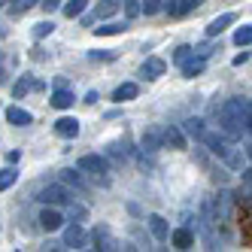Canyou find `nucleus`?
Segmentation results:
<instances>
[{
    "label": "nucleus",
    "mask_w": 252,
    "mask_h": 252,
    "mask_svg": "<svg viewBox=\"0 0 252 252\" xmlns=\"http://www.w3.org/2000/svg\"><path fill=\"white\" fill-rule=\"evenodd\" d=\"M61 183L70 186V189H76V191H88V183L82 179L79 170H61Z\"/></svg>",
    "instance_id": "dca6fc26"
},
{
    "label": "nucleus",
    "mask_w": 252,
    "mask_h": 252,
    "mask_svg": "<svg viewBox=\"0 0 252 252\" xmlns=\"http://www.w3.org/2000/svg\"><path fill=\"white\" fill-rule=\"evenodd\" d=\"M149 231H152V237L158 240V243H164L167 237H170V228H167V219H164V216H158V213H152L149 216Z\"/></svg>",
    "instance_id": "6e6552de"
},
{
    "label": "nucleus",
    "mask_w": 252,
    "mask_h": 252,
    "mask_svg": "<svg viewBox=\"0 0 252 252\" xmlns=\"http://www.w3.org/2000/svg\"><path fill=\"white\" fill-rule=\"evenodd\" d=\"M94 31H97V37H116V33H122V31H125V25H119V22H110V25L94 28Z\"/></svg>",
    "instance_id": "a878e982"
},
{
    "label": "nucleus",
    "mask_w": 252,
    "mask_h": 252,
    "mask_svg": "<svg viewBox=\"0 0 252 252\" xmlns=\"http://www.w3.org/2000/svg\"><path fill=\"white\" fill-rule=\"evenodd\" d=\"M191 55H194V46H179V49L173 52V61H176V64H186Z\"/></svg>",
    "instance_id": "cd10ccee"
},
{
    "label": "nucleus",
    "mask_w": 252,
    "mask_h": 252,
    "mask_svg": "<svg viewBox=\"0 0 252 252\" xmlns=\"http://www.w3.org/2000/svg\"><path fill=\"white\" fill-rule=\"evenodd\" d=\"M37 3H40V0H12V15H22L31 6H37Z\"/></svg>",
    "instance_id": "c85d7f7f"
},
{
    "label": "nucleus",
    "mask_w": 252,
    "mask_h": 252,
    "mask_svg": "<svg viewBox=\"0 0 252 252\" xmlns=\"http://www.w3.org/2000/svg\"><path fill=\"white\" fill-rule=\"evenodd\" d=\"M225 164H228L231 170H243V155L231 149V152H228V158H225Z\"/></svg>",
    "instance_id": "7c9ffc66"
},
{
    "label": "nucleus",
    "mask_w": 252,
    "mask_h": 252,
    "mask_svg": "<svg viewBox=\"0 0 252 252\" xmlns=\"http://www.w3.org/2000/svg\"><path fill=\"white\" fill-rule=\"evenodd\" d=\"M140 143H143V149H146L149 155H155V152L161 149V134H158L155 128H149V131H143V137H140Z\"/></svg>",
    "instance_id": "a211bd4d"
},
{
    "label": "nucleus",
    "mask_w": 252,
    "mask_h": 252,
    "mask_svg": "<svg viewBox=\"0 0 252 252\" xmlns=\"http://www.w3.org/2000/svg\"><path fill=\"white\" fill-rule=\"evenodd\" d=\"M140 9L146 12V15H155V12H161V9H164V0H143V3H140Z\"/></svg>",
    "instance_id": "bb28decb"
},
{
    "label": "nucleus",
    "mask_w": 252,
    "mask_h": 252,
    "mask_svg": "<svg viewBox=\"0 0 252 252\" xmlns=\"http://www.w3.org/2000/svg\"><path fill=\"white\" fill-rule=\"evenodd\" d=\"M97 100H100L97 92H88V94H85V103H97Z\"/></svg>",
    "instance_id": "58836bf2"
},
{
    "label": "nucleus",
    "mask_w": 252,
    "mask_h": 252,
    "mask_svg": "<svg viewBox=\"0 0 252 252\" xmlns=\"http://www.w3.org/2000/svg\"><path fill=\"white\" fill-rule=\"evenodd\" d=\"M161 143L170 146V149H186V131L176 128V125H170V128L161 131Z\"/></svg>",
    "instance_id": "423d86ee"
},
{
    "label": "nucleus",
    "mask_w": 252,
    "mask_h": 252,
    "mask_svg": "<svg viewBox=\"0 0 252 252\" xmlns=\"http://www.w3.org/2000/svg\"><path fill=\"white\" fill-rule=\"evenodd\" d=\"M40 225H43L46 231H58V228L64 225V216H61L58 210H52V207L46 204V210L40 213Z\"/></svg>",
    "instance_id": "9b49d317"
},
{
    "label": "nucleus",
    "mask_w": 252,
    "mask_h": 252,
    "mask_svg": "<svg viewBox=\"0 0 252 252\" xmlns=\"http://www.w3.org/2000/svg\"><path fill=\"white\" fill-rule=\"evenodd\" d=\"M40 6H43L46 12H52V9H58V6H61V0H40Z\"/></svg>",
    "instance_id": "e433bc0d"
},
{
    "label": "nucleus",
    "mask_w": 252,
    "mask_h": 252,
    "mask_svg": "<svg viewBox=\"0 0 252 252\" xmlns=\"http://www.w3.org/2000/svg\"><path fill=\"white\" fill-rule=\"evenodd\" d=\"M140 3H143V0H125V15H128V19H137V15L143 12Z\"/></svg>",
    "instance_id": "473e14b6"
},
{
    "label": "nucleus",
    "mask_w": 252,
    "mask_h": 252,
    "mask_svg": "<svg viewBox=\"0 0 252 252\" xmlns=\"http://www.w3.org/2000/svg\"><path fill=\"white\" fill-rule=\"evenodd\" d=\"M88 61H116V52L113 49H94V52H88Z\"/></svg>",
    "instance_id": "393cba45"
},
{
    "label": "nucleus",
    "mask_w": 252,
    "mask_h": 252,
    "mask_svg": "<svg viewBox=\"0 0 252 252\" xmlns=\"http://www.w3.org/2000/svg\"><path fill=\"white\" fill-rule=\"evenodd\" d=\"M106 152H110L113 158H119V161H125V158H131V149H128V143H125V140H113L110 146H106Z\"/></svg>",
    "instance_id": "412c9836"
},
{
    "label": "nucleus",
    "mask_w": 252,
    "mask_h": 252,
    "mask_svg": "<svg viewBox=\"0 0 252 252\" xmlns=\"http://www.w3.org/2000/svg\"><path fill=\"white\" fill-rule=\"evenodd\" d=\"M73 92H67V88H58L55 94H52V106H55V110H70V106H73Z\"/></svg>",
    "instance_id": "aec40b11"
},
{
    "label": "nucleus",
    "mask_w": 252,
    "mask_h": 252,
    "mask_svg": "<svg viewBox=\"0 0 252 252\" xmlns=\"http://www.w3.org/2000/svg\"><path fill=\"white\" fill-rule=\"evenodd\" d=\"M204 61H207V58H201V55H191L186 64H179V67H183V76H186V79L201 76V73H204Z\"/></svg>",
    "instance_id": "4468645a"
},
{
    "label": "nucleus",
    "mask_w": 252,
    "mask_h": 252,
    "mask_svg": "<svg viewBox=\"0 0 252 252\" xmlns=\"http://www.w3.org/2000/svg\"><path fill=\"white\" fill-rule=\"evenodd\" d=\"M88 219V210L85 207H76V204H70V222H85Z\"/></svg>",
    "instance_id": "72a5a7b5"
},
{
    "label": "nucleus",
    "mask_w": 252,
    "mask_h": 252,
    "mask_svg": "<svg viewBox=\"0 0 252 252\" xmlns=\"http://www.w3.org/2000/svg\"><path fill=\"white\" fill-rule=\"evenodd\" d=\"M216 52V46L213 43H201V46H194V55H201V58H210Z\"/></svg>",
    "instance_id": "c9c22d12"
},
{
    "label": "nucleus",
    "mask_w": 252,
    "mask_h": 252,
    "mask_svg": "<svg viewBox=\"0 0 252 252\" xmlns=\"http://www.w3.org/2000/svg\"><path fill=\"white\" fill-rule=\"evenodd\" d=\"M170 243L176 246V249H191L194 246V234H191V228H176L173 234H170Z\"/></svg>",
    "instance_id": "f8f14e48"
},
{
    "label": "nucleus",
    "mask_w": 252,
    "mask_h": 252,
    "mask_svg": "<svg viewBox=\"0 0 252 252\" xmlns=\"http://www.w3.org/2000/svg\"><path fill=\"white\" fill-rule=\"evenodd\" d=\"M3 3H6V0H0V6H3Z\"/></svg>",
    "instance_id": "c03bdc74"
},
{
    "label": "nucleus",
    "mask_w": 252,
    "mask_h": 252,
    "mask_svg": "<svg viewBox=\"0 0 252 252\" xmlns=\"http://www.w3.org/2000/svg\"><path fill=\"white\" fill-rule=\"evenodd\" d=\"M15 179H19V170H15V167H3V170H0V191L12 189Z\"/></svg>",
    "instance_id": "b1692460"
},
{
    "label": "nucleus",
    "mask_w": 252,
    "mask_h": 252,
    "mask_svg": "<svg viewBox=\"0 0 252 252\" xmlns=\"http://www.w3.org/2000/svg\"><path fill=\"white\" fill-rule=\"evenodd\" d=\"M85 6H88V0H67V3H64V15H67V19H79V15L85 12Z\"/></svg>",
    "instance_id": "4be33fe9"
},
{
    "label": "nucleus",
    "mask_w": 252,
    "mask_h": 252,
    "mask_svg": "<svg viewBox=\"0 0 252 252\" xmlns=\"http://www.w3.org/2000/svg\"><path fill=\"white\" fill-rule=\"evenodd\" d=\"M246 158L252 161V143H249V146H246Z\"/></svg>",
    "instance_id": "a19ab883"
},
{
    "label": "nucleus",
    "mask_w": 252,
    "mask_h": 252,
    "mask_svg": "<svg viewBox=\"0 0 252 252\" xmlns=\"http://www.w3.org/2000/svg\"><path fill=\"white\" fill-rule=\"evenodd\" d=\"M92 240H94V249H100V252H110V249H122V243L113 237L106 228H94V234H92Z\"/></svg>",
    "instance_id": "0eeeda50"
},
{
    "label": "nucleus",
    "mask_w": 252,
    "mask_h": 252,
    "mask_svg": "<svg viewBox=\"0 0 252 252\" xmlns=\"http://www.w3.org/2000/svg\"><path fill=\"white\" fill-rule=\"evenodd\" d=\"M243 183H246V186L252 189V170H243Z\"/></svg>",
    "instance_id": "ea45409f"
},
{
    "label": "nucleus",
    "mask_w": 252,
    "mask_h": 252,
    "mask_svg": "<svg viewBox=\"0 0 252 252\" xmlns=\"http://www.w3.org/2000/svg\"><path fill=\"white\" fill-rule=\"evenodd\" d=\"M55 134H58V137H64V140H73V137H79V122H76L73 116H64V119H58V122H55Z\"/></svg>",
    "instance_id": "1a4fd4ad"
},
{
    "label": "nucleus",
    "mask_w": 252,
    "mask_h": 252,
    "mask_svg": "<svg viewBox=\"0 0 252 252\" xmlns=\"http://www.w3.org/2000/svg\"><path fill=\"white\" fill-rule=\"evenodd\" d=\"M246 61H249V52H240V55L234 58V67H240V64H246Z\"/></svg>",
    "instance_id": "4c0bfd02"
},
{
    "label": "nucleus",
    "mask_w": 252,
    "mask_h": 252,
    "mask_svg": "<svg viewBox=\"0 0 252 252\" xmlns=\"http://www.w3.org/2000/svg\"><path fill=\"white\" fill-rule=\"evenodd\" d=\"M201 143H204V146L216 155V158H228V152L234 149L231 146V137L225 134V131H204V137H201Z\"/></svg>",
    "instance_id": "20e7f679"
},
{
    "label": "nucleus",
    "mask_w": 252,
    "mask_h": 252,
    "mask_svg": "<svg viewBox=\"0 0 252 252\" xmlns=\"http://www.w3.org/2000/svg\"><path fill=\"white\" fill-rule=\"evenodd\" d=\"M6 119H9V125H15V128H25V125L33 122V116H31L28 110H22V106H9V110H6Z\"/></svg>",
    "instance_id": "2eb2a0df"
},
{
    "label": "nucleus",
    "mask_w": 252,
    "mask_h": 252,
    "mask_svg": "<svg viewBox=\"0 0 252 252\" xmlns=\"http://www.w3.org/2000/svg\"><path fill=\"white\" fill-rule=\"evenodd\" d=\"M234 43H237V46H249V43H252V28H237V33H234Z\"/></svg>",
    "instance_id": "c756f323"
},
{
    "label": "nucleus",
    "mask_w": 252,
    "mask_h": 252,
    "mask_svg": "<svg viewBox=\"0 0 252 252\" xmlns=\"http://www.w3.org/2000/svg\"><path fill=\"white\" fill-rule=\"evenodd\" d=\"M119 3H122V0H100V3H97V19H110V15H116V9H119Z\"/></svg>",
    "instance_id": "5701e85b"
},
{
    "label": "nucleus",
    "mask_w": 252,
    "mask_h": 252,
    "mask_svg": "<svg viewBox=\"0 0 252 252\" xmlns=\"http://www.w3.org/2000/svg\"><path fill=\"white\" fill-rule=\"evenodd\" d=\"M183 131H186L191 140H201V137H204V131H207V128H204V119H197V116L186 119V122H183Z\"/></svg>",
    "instance_id": "6ab92c4d"
},
{
    "label": "nucleus",
    "mask_w": 252,
    "mask_h": 252,
    "mask_svg": "<svg viewBox=\"0 0 252 252\" xmlns=\"http://www.w3.org/2000/svg\"><path fill=\"white\" fill-rule=\"evenodd\" d=\"M64 246H70V249H85L88 246V234H85L82 222H70L64 228Z\"/></svg>",
    "instance_id": "39448f33"
},
{
    "label": "nucleus",
    "mask_w": 252,
    "mask_h": 252,
    "mask_svg": "<svg viewBox=\"0 0 252 252\" xmlns=\"http://www.w3.org/2000/svg\"><path fill=\"white\" fill-rule=\"evenodd\" d=\"M79 170L92 173L94 183L110 186V161H106L103 155H82V158H79Z\"/></svg>",
    "instance_id": "f03ea898"
},
{
    "label": "nucleus",
    "mask_w": 252,
    "mask_h": 252,
    "mask_svg": "<svg viewBox=\"0 0 252 252\" xmlns=\"http://www.w3.org/2000/svg\"><path fill=\"white\" fill-rule=\"evenodd\" d=\"M0 82H3V70H0Z\"/></svg>",
    "instance_id": "37998d69"
},
{
    "label": "nucleus",
    "mask_w": 252,
    "mask_h": 252,
    "mask_svg": "<svg viewBox=\"0 0 252 252\" xmlns=\"http://www.w3.org/2000/svg\"><path fill=\"white\" fill-rule=\"evenodd\" d=\"M216 116H219V131H225L231 140H240L246 128H252V100L231 97L222 110H216Z\"/></svg>",
    "instance_id": "f257e3e1"
},
{
    "label": "nucleus",
    "mask_w": 252,
    "mask_h": 252,
    "mask_svg": "<svg viewBox=\"0 0 252 252\" xmlns=\"http://www.w3.org/2000/svg\"><path fill=\"white\" fill-rule=\"evenodd\" d=\"M37 201H43V204H49V207H70L73 204V191H70V186H64V183H49L46 189H40V197Z\"/></svg>",
    "instance_id": "7ed1b4c3"
},
{
    "label": "nucleus",
    "mask_w": 252,
    "mask_h": 252,
    "mask_svg": "<svg viewBox=\"0 0 252 252\" xmlns=\"http://www.w3.org/2000/svg\"><path fill=\"white\" fill-rule=\"evenodd\" d=\"M31 88H33V82H31V79H19V82H15V88H12V94H15V97H25Z\"/></svg>",
    "instance_id": "f704fd0d"
},
{
    "label": "nucleus",
    "mask_w": 252,
    "mask_h": 252,
    "mask_svg": "<svg viewBox=\"0 0 252 252\" xmlns=\"http://www.w3.org/2000/svg\"><path fill=\"white\" fill-rule=\"evenodd\" d=\"M237 22V15L234 12H225V15H219V19H213L210 25H207V37H219V33L228 28V25H234Z\"/></svg>",
    "instance_id": "ddd939ff"
},
{
    "label": "nucleus",
    "mask_w": 252,
    "mask_h": 252,
    "mask_svg": "<svg viewBox=\"0 0 252 252\" xmlns=\"http://www.w3.org/2000/svg\"><path fill=\"white\" fill-rule=\"evenodd\" d=\"M137 94H140V88H137L134 82H122L116 92H113V100H116V103H125V100H134Z\"/></svg>",
    "instance_id": "f3484780"
},
{
    "label": "nucleus",
    "mask_w": 252,
    "mask_h": 252,
    "mask_svg": "<svg viewBox=\"0 0 252 252\" xmlns=\"http://www.w3.org/2000/svg\"><path fill=\"white\" fill-rule=\"evenodd\" d=\"M164 70H167V64L161 61V58H146V61H143V67H140V76L158 79V76H164Z\"/></svg>",
    "instance_id": "9d476101"
},
{
    "label": "nucleus",
    "mask_w": 252,
    "mask_h": 252,
    "mask_svg": "<svg viewBox=\"0 0 252 252\" xmlns=\"http://www.w3.org/2000/svg\"><path fill=\"white\" fill-rule=\"evenodd\" d=\"M52 31H55V25H52V22H40V25H33V37L43 40V37H49Z\"/></svg>",
    "instance_id": "2f4dec72"
},
{
    "label": "nucleus",
    "mask_w": 252,
    "mask_h": 252,
    "mask_svg": "<svg viewBox=\"0 0 252 252\" xmlns=\"http://www.w3.org/2000/svg\"><path fill=\"white\" fill-rule=\"evenodd\" d=\"M0 37H3V25H0Z\"/></svg>",
    "instance_id": "79ce46f5"
}]
</instances>
